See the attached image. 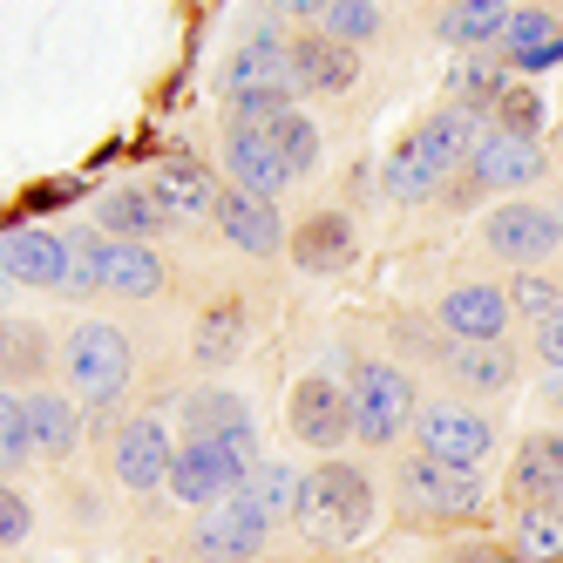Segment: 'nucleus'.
Wrapping results in <instances>:
<instances>
[{
  "label": "nucleus",
  "instance_id": "11",
  "mask_svg": "<svg viewBox=\"0 0 563 563\" xmlns=\"http://www.w3.org/2000/svg\"><path fill=\"white\" fill-rule=\"evenodd\" d=\"M177 449L184 441H170V428L156 421V415H136L115 428V449H109V468L123 489L150 496V489H170V468H177Z\"/></svg>",
  "mask_w": 563,
  "mask_h": 563
},
{
  "label": "nucleus",
  "instance_id": "31",
  "mask_svg": "<svg viewBox=\"0 0 563 563\" xmlns=\"http://www.w3.org/2000/svg\"><path fill=\"white\" fill-rule=\"evenodd\" d=\"M299 489H306V475L292 468V462H258L252 468V482H245V496L258 503V516L272 522V530H278V522H286V516H299Z\"/></svg>",
  "mask_w": 563,
  "mask_h": 563
},
{
  "label": "nucleus",
  "instance_id": "43",
  "mask_svg": "<svg viewBox=\"0 0 563 563\" xmlns=\"http://www.w3.org/2000/svg\"><path fill=\"white\" fill-rule=\"evenodd\" d=\"M550 408L563 415V374H550Z\"/></svg>",
  "mask_w": 563,
  "mask_h": 563
},
{
  "label": "nucleus",
  "instance_id": "21",
  "mask_svg": "<svg viewBox=\"0 0 563 563\" xmlns=\"http://www.w3.org/2000/svg\"><path fill=\"white\" fill-rule=\"evenodd\" d=\"M509 489H516V503H522V509H537V503H563V434H556V428H537V434L516 449Z\"/></svg>",
  "mask_w": 563,
  "mask_h": 563
},
{
  "label": "nucleus",
  "instance_id": "4",
  "mask_svg": "<svg viewBox=\"0 0 563 563\" xmlns=\"http://www.w3.org/2000/svg\"><path fill=\"white\" fill-rule=\"evenodd\" d=\"M62 380H68V394L82 400V408H115V400L130 394V380H136L130 333L109 327V319H82V327L68 333V346H62Z\"/></svg>",
  "mask_w": 563,
  "mask_h": 563
},
{
  "label": "nucleus",
  "instance_id": "5",
  "mask_svg": "<svg viewBox=\"0 0 563 563\" xmlns=\"http://www.w3.org/2000/svg\"><path fill=\"white\" fill-rule=\"evenodd\" d=\"M346 387H353V441H367V449H394L400 434H415L421 394H415L408 367H394V360H360Z\"/></svg>",
  "mask_w": 563,
  "mask_h": 563
},
{
  "label": "nucleus",
  "instance_id": "32",
  "mask_svg": "<svg viewBox=\"0 0 563 563\" xmlns=\"http://www.w3.org/2000/svg\"><path fill=\"white\" fill-rule=\"evenodd\" d=\"M238 346H245V306L224 299V306H211L205 319H197V340H190L197 367H231Z\"/></svg>",
  "mask_w": 563,
  "mask_h": 563
},
{
  "label": "nucleus",
  "instance_id": "2",
  "mask_svg": "<svg viewBox=\"0 0 563 563\" xmlns=\"http://www.w3.org/2000/svg\"><path fill=\"white\" fill-rule=\"evenodd\" d=\"M374 482H367V468H353V462H319L312 475H306V489H299V530L319 543V550H353L360 537L374 530Z\"/></svg>",
  "mask_w": 563,
  "mask_h": 563
},
{
  "label": "nucleus",
  "instance_id": "13",
  "mask_svg": "<svg viewBox=\"0 0 563 563\" xmlns=\"http://www.w3.org/2000/svg\"><path fill=\"white\" fill-rule=\"evenodd\" d=\"M509 319H516L509 286H482V278H468V286H455V292H441V306H434V327L449 333V340H462V346H503Z\"/></svg>",
  "mask_w": 563,
  "mask_h": 563
},
{
  "label": "nucleus",
  "instance_id": "1",
  "mask_svg": "<svg viewBox=\"0 0 563 563\" xmlns=\"http://www.w3.org/2000/svg\"><path fill=\"white\" fill-rule=\"evenodd\" d=\"M218 96L231 109V130H272L278 115L299 102L292 89V34H286V14H265L245 48H231L224 68H218Z\"/></svg>",
  "mask_w": 563,
  "mask_h": 563
},
{
  "label": "nucleus",
  "instance_id": "12",
  "mask_svg": "<svg viewBox=\"0 0 563 563\" xmlns=\"http://www.w3.org/2000/svg\"><path fill=\"white\" fill-rule=\"evenodd\" d=\"M68 231H42V224H14L0 238V272L8 286H27V292H68Z\"/></svg>",
  "mask_w": 563,
  "mask_h": 563
},
{
  "label": "nucleus",
  "instance_id": "19",
  "mask_svg": "<svg viewBox=\"0 0 563 563\" xmlns=\"http://www.w3.org/2000/svg\"><path fill=\"white\" fill-rule=\"evenodd\" d=\"M150 197H156V211L170 224H190V218L218 211V184H211L205 164H190V156H164V164L150 170Z\"/></svg>",
  "mask_w": 563,
  "mask_h": 563
},
{
  "label": "nucleus",
  "instance_id": "28",
  "mask_svg": "<svg viewBox=\"0 0 563 563\" xmlns=\"http://www.w3.org/2000/svg\"><path fill=\"white\" fill-rule=\"evenodd\" d=\"M292 258L299 272H340L353 258V218L346 211H319L292 231Z\"/></svg>",
  "mask_w": 563,
  "mask_h": 563
},
{
  "label": "nucleus",
  "instance_id": "23",
  "mask_svg": "<svg viewBox=\"0 0 563 563\" xmlns=\"http://www.w3.org/2000/svg\"><path fill=\"white\" fill-rule=\"evenodd\" d=\"M434 360H441V374H449L462 394H509L516 387L509 340L503 346H462V340H449V346H434Z\"/></svg>",
  "mask_w": 563,
  "mask_h": 563
},
{
  "label": "nucleus",
  "instance_id": "15",
  "mask_svg": "<svg viewBox=\"0 0 563 563\" xmlns=\"http://www.w3.org/2000/svg\"><path fill=\"white\" fill-rule=\"evenodd\" d=\"M211 224L224 231V245H238L245 258H278L292 245L286 238V218H278V205H265V197H245V190H218V211H211Z\"/></svg>",
  "mask_w": 563,
  "mask_h": 563
},
{
  "label": "nucleus",
  "instance_id": "35",
  "mask_svg": "<svg viewBox=\"0 0 563 563\" xmlns=\"http://www.w3.org/2000/svg\"><path fill=\"white\" fill-rule=\"evenodd\" d=\"M516 550L530 563H556L563 556V503H537L516 516Z\"/></svg>",
  "mask_w": 563,
  "mask_h": 563
},
{
  "label": "nucleus",
  "instance_id": "17",
  "mask_svg": "<svg viewBox=\"0 0 563 563\" xmlns=\"http://www.w3.org/2000/svg\"><path fill=\"white\" fill-rule=\"evenodd\" d=\"M360 82V48L327 42L319 27L292 34V89L299 96H346Z\"/></svg>",
  "mask_w": 563,
  "mask_h": 563
},
{
  "label": "nucleus",
  "instance_id": "38",
  "mask_svg": "<svg viewBox=\"0 0 563 563\" xmlns=\"http://www.w3.org/2000/svg\"><path fill=\"white\" fill-rule=\"evenodd\" d=\"M509 306H516V319L543 327L550 312H563V278H550V272H516L509 278Z\"/></svg>",
  "mask_w": 563,
  "mask_h": 563
},
{
  "label": "nucleus",
  "instance_id": "3",
  "mask_svg": "<svg viewBox=\"0 0 563 563\" xmlns=\"http://www.w3.org/2000/svg\"><path fill=\"white\" fill-rule=\"evenodd\" d=\"M265 462V449H258V428H238V434H224V441H184L177 449V468H170V496L184 503V509H218L224 496H238L252 482V468Z\"/></svg>",
  "mask_w": 563,
  "mask_h": 563
},
{
  "label": "nucleus",
  "instance_id": "34",
  "mask_svg": "<svg viewBox=\"0 0 563 563\" xmlns=\"http://www.w3.org/2000/svg\"><path fill=\"white\" fill-rule=\"evenodd\" d=\"M265 136H272L278 156H286V170H292V177H312V170H319V123H312L306 109H286Z\"/></svg>",
  "mask_w": 563,
  "mask_h": 563
},
{
  "label": "nucleus",
  "instance_id": "9",
  "mask_svg": "<svg viewBox=\"0 0 563 563\" xmlns=\"http://www.w3.org/2000/svg\"><path fill=\"white\" fill-rule=\"evenodd\" d=\"M265 543H272V522L258 516V503L245 489L224 496L218 509H205V516H197V530H190L197 563H258Z\"/></svg>",
  "mask_w": 563,
  "mask_h": 563
},
{
  "label": "nucleus",
  "instance_id": "40",
  "mask_svg": "<svg viewBox=\"0 0 563 563\" xmlns=\"http://www.w3.org/2000/svg\"><path fill=\"white\" fill-rule=\"evenodd\" d=\"M34 367H42V333L8 319V380H27Z\"/></svg>",
  "mask_w": 563,
  "mask_h": 563
},
{
  "label": "nucleus",
  "instance_id": "10",
  "mask_svg": "<svg viewBox=\"0 0 563 563\" xmlns=\"http://www.w3.org/2000/svg\"><path fill=\"white\" fill-rule=\"evenodd\" d=\"M292 434L333 462V449H346V441H353V387L340 374H327V367L306 374L292 387Z\"/></svg>",
  "mask_w": 563,
  "mask_h": 563
},
{
  "label": "nucleus",
  "instance_id": "26",
  "mask_svg": "<svg viewBox=\"0 0 563 563\" xmlns=\"http://www.w3.org/2000/svg\"><path fill=\"white\" fill-rule=\"evenodd\" d=\"M27 421H34V449L48 462H68L82 449V408L75 394H55V387H27Z\"/></svg>",
  "mask_w": 563,
  "mask_h": 563
},
{
  "label": "nucleus",
  "instance_id": "37",
  "mask_svg": "<svg viewBox=\"0 0 563 563\" xmlns=\"http://www.w3.org/2000/svg\"><path fill=\"white\" fill-rule=\"evenodd\" d=\"M380 27H387V14H380V8H367V0H333V8L319 14V34H327V42H340V48L374 42Z\"/></svg>",
  "mask_w": 563,
  "mask_h": 563
},
{
  "label": "nucleus",
  "instance_id": "6",
  "mask_svg": "<svg viewBox=\"0 0 563 563\" xmlns=\"http://www.w3.org/2000/svg\"><path fill=\"white\" fill-rule=\"evenodd\" d=\"M394 496H400V509H408L415 522H475L482 509H489L482 475H468V468H441V462H428V455H408V462H400Z\"/></svg>",
  "mask_w": 563,
  "mask_h": 563
},
{
  "label": "nucleus",
  "instance_id": "16",
  "mask_svg": "<svg viewBox=\"0 0 563 563\" xmlns=\"http://www.w3.org/2000/svg\"><path fill=\"white\" fill-rule=\"evenodd\" d=\"M224 177L231 190H245V197H265V205H278L299 177L286 170V156L272 150L265 130H224Z\"/></svg>",
  "mask_w": 563,
  "mask_h": 563
},
{
  "label": "nucleus",
  "instance_id": "44",
  "mask_svg": "<svg viewBox=\"0 0 563 563\" xmlns=\"http://www.w3.org/2000/svg\"><path fill=\"white\" fill-rule=\"evenodd\" d=\"M143 563H164V556H143Z\"/></svg>",
  "mask_w": 563,
  "mask_h": 563
},
{
  "label": "nucleus",
  "instance_id": "27",
  "mask_svg": "<svg viewBox=\"0 0 563 563\" xmlns=\"http://www.w3.org/2000/svg\"><path fill=\"white\" fill-rule=\"evenodd\" d=\"M509 89H516V75H509L503 55H455V68H449V102H455V109L489 115Z\"/></svg>",
  "mask_w": 563,
  "mask_h": 563
},
{
  "label": "nucleus",
  "instance_id": "24",
  "mask_svg": "<svg viewBox=\"0 0 563 563\" xmlns=\"http://www.w3.org/2000/svg\"><path fill=\"white\" fill-rule=\"evenodd\" d=\"M177 421H184V441H224V434H238V428H258L252 421V408H245V394H231V387H190L184 394V408H177Z\"/></svg>",
  "mask_w": 563,
  "mask_h": 563
},
{
  "label": "nucleus",
  "instance_id": "36",
  "mask_svg": "<svg viewBox=\"0 0 563 563\" xmlns=\"http://www.w3.org/2000/svg\"><path fill=\"white\" fill-rule=\"evenodd\" d=\"M68 252H75V265H68V292L62 299H96L102 292V252H109V238L96 224H75L68 231Z\"/></svg>",
  "mask_w": 563,
  "mask_h": 563
},
{
  "label": "nucleus",
  "instance_id": "39",
  "mask_svg": "<svg viewBox=\"0 0 563 563\" xmlns=\"http://www.w3.org/2000/svg\"><path fill=\"white\" fill-rule=\"evenodd\" d=\"M543 115H550V109H543V96L516 82V89H509V96H503V102L489 109V130H503V136H530V143H543Z\"/></svg>",
  "mask_w": 563,
  "mask_h": 563
},
{
  "label": "nucleus",
  "instance_id": "46",
  "mask_svg": "<svg viewBox=\"0 0 563 563\" xmlns=\"http://www.w3.org/2000/svg\"><path fill=\"white\" fill-rule=\"evenodd\" d=\"M21 563H34V556H21Z\"/></svg>",
  "mask_w": 563,
  "mask_h": 563
},
{
  "label": "nucleus",
  "instance_id": "8",
  "mask_svg": "<svg viewBox=\"0 0 563 563\" xmlns=\"http://www.w3.org/2000/svg\"><path fill=\"white\" fill-rule=\"evenodd\" d=\"M482 245H489L503 265H522L537 272L563 252V218L556 205H530V197H509V205H496L489 218H482Z\"/></svg>",
  "mask_w": 563,
  "mask_h": 563
},
{
  "label": "nucleus",
  "instance_id": "30",
  "mask_svg": "<svg viewBox=\"0 0 563 563\" xmlns=\"http://www.w3.org/2000/svg\"><path fill=\"white\" fill-rule=\"evenodd\" d=\"M441 184H449V177H441L428 156L415 150V136H400L387 150V164H380V197H387V205H428Z\"/></svg>",
  "mask_w": 563,
  "mask_h": 563
},
{
  "label": "nucleus",
  "instance_id": "29",
  "mask_svg": "<svg viewBox=\"0 0 563 563\" xmlns=\"http://www.w3.org/2000/svg\"><path fill=\"white\" fill-rule=\"evenodd\" d=\"M164 258H156L150 245H115L109 238V252H102V292H115V299H156L164 292Z\"/></svg>",
  "mask_w": 563,
  "mask_h": 563
},
{
  "label": "nucleus",
  "instance_id": "7",
  "mask_svg": "<svg viewBox=\"0 0 563 563\" xmlns=\"http://www.w3.org/2000/svg\"><path fill=\"white\" fill-rule=\"evenodd\" d=\"M415 455L441 462V468H468L482 475V462L496 455V421L468 408V400H421L415 415Z\"/></svg>",
  "mask_w": 563,
  "mask_h": 563
},
{
  "label": "nucleus",
  "instance_id": "42",
  "mask_svg": "<svg viewBox=\"0 0 563 563\" xmlns=\"http://www.w3.org/2000/svg\"><path fill=\"white\" fill-rule=\"evenodd\" d=\"M537 360L550 374H563V312H550L543 327H537Z\"/></svg>",
  "mask_w": 563,
  "mask_h": 563
},
{
  "label": "nucleus",
  "instance_id": "41",
  "mask_svg": "<svg viewBox=\"0 0 563 563\" xmlns=\"http://www.w3.org/2000/svg\"><path fill=\"white\" fill-rule=\"evenodd\" d=\"M27 530H34V509H27V496H21V489H0V543H8V550H21V543H27Z\"/></svg>",
  "mask_w": 563,
  "mask_h": 563
},
{
  "label": "nucleus",
  "instance_id": "14",
  "mask_svg": "<svg viewBox=\"0 0 563 563\" xmlns=\"http://www.w3.org/2000/svg\"><path fill=\"white\" fill-rule=\"evenodd\" d=\"M543 177H550V156H543V143H530V136L489 130V136L475 143V156H468V190L516 197V190H530V184H543Z\"/></svg>",
  "mask_w": 563,
  "mask_h": 563
},
{
  "label": "nucleus",
  "instance_id": "33",
  "mask_svg": "<svg viewBox=\"0 0 563 563\" xmlns=\"http://www.w3.org/2000/svg\"><path fill=\"white\" fill-rule=\"evenodd\" d=\"M34 455L42 449H34V421H27V387H8L0 394V468L21 475Z\"/></svg>",
  "mask_w": 563,
  "mask_h": 563
},
{
  "label": "nucleus",
  "instance_id": "18",
  "mask_svg": "<svg viewBox=\"0 0 563 563\" xmlns=\"http://www.w3.org/2000/svg\"><path fill=\"white\" fill-rule=\"evenodd\" d=\"M408 136H415V150L428 156L441 177H455V170H468L475 143L489 136V115H475V109H455V102H449V109H434L428 123H415Z\"/></svg>",
  "mask_w": 563,
  "mask_h": 563
},
{
  "label": "nucleus",
  "instance_id": "20",
  "mask_svg": "<svg viewBox=\"0 0 563 563\" xmlns=\"http://www.w3.org/2000/svg\"><path fill=\"white\" fill-rule=\"evenodd\" d=\"M496 55L509 62V75H543V68H556L563 62V14H550V8H516V21H509V34H503Z\"/></svg>",
  "mask_w": 563,
  "mask_h": 563
},
{
  "label": "nucleus",
  "instance_id": "22",
  "mask_svg": "<svg viewBox=\"0 0 563 563\" xmlns=\"http://www.w3.org/2000/svg\"><path fill=\"white\" fill-rule=\"evenodd\" d=\"M164 224H170V218L156 211L150 184H115V190L96 197V231L115 238V245H150V238L164 231Z\"/></svg>",
  "mask_w": 563,
  "mask_h": 563
},
{
  "label": "nucleus",
  "instance_id": "25",
  "mask_svg": "<svg viewBox=\"0 0 563 563\" xmlns=\"http://www.w3.org/2000/svg\"><path fill=\"white\" fill-rule=\"evenodd\" d=\"M509 21H516V8H503V0H468V8L434 14V34L449 48H462V55H496L503 34H509Z\"/></svg>",
  "mask_w": 563,
  "mask_h": 563
},
{
  "label": "nucleus",
  "instance_id": "45",
  "mask_svg": "<svg viewBox=\"0 0 563 563\" xmlns=\"http://www.w3.org/2000/svg\"><path fill=\"white\" fill-rule=\"evenodd\" d=\"M556 218H563V205H556Z\"/></svg>",
  "mask_w": 563,
  "mask_h": 563
}]
</instances>
